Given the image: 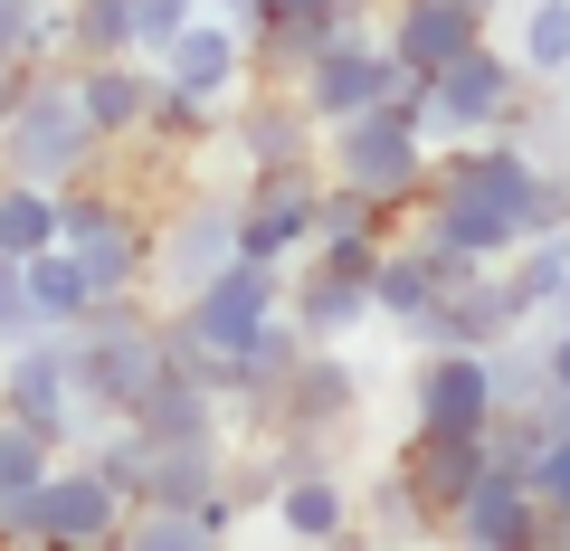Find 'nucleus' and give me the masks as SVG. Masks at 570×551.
Here are the masks:
<instances>
[{"label": "nucleus", "mask_w": 570, "mask_h": 551, "mask_svg": "<svg viewBox=\"0 0 570 551\" xmlns=\"http://www.w3.org/2000/svg\"><path fill=\"white\" fill-rule=\"evenodd\" d=\"M48 456H67V447H48V437H39V429H20V419H0V504L39 485Z\"/></svg>", "instance_id": "obj_29"}, {"label": "nucleus", "mask_w": 570, "mask_h": 551, "mask_svg": "<svg viewBox=\"0 0 570 551\" xmlns=\"http://www.w3.org/2000/svg\"><path fill=\"white\" fill-rule=\"evenodd\" d=\"M448 532L466 551H542L551 542V513H542V494H532V475L523 466H494V447H485V466H475V485L456 494Z\"/></svg>", "instance_id": "obj_13"}, {"label": "nucleus", "mask_w": 570, "mask_h": 551, "mask_svg": "<svg viewBox=\"0 0 570 551\" xmlns=\"http://www.w3.org/2000/svg\"><path fill=\"white\" fill-rule=\"evenodd\" d=\"M67 58H142L134 48V0H58Z\"/></svg>", "instance_id": "obj_25"}, {"label": "nucleus", "mask_w": 570, "mask_h": 551, "mask_svg": "<svg viewBox=\"0 0 570 551\" xmlns=\"http://www.w3.org/2000/svg\"><path fill=\"white\" fill-rule=\"evenodd\" d=\"M219 124H228V96H190V86H153V115H142V134L134 144H153V152H171V163H200L209 144H219Z\"/></svg>", "instance_id": "obj_22"}, {"label": "nucleus", "mask_w": 570, "mask_h": 551, "mask_svg": "<svg viewBox=\"0 0 570 551\" xmlns=\"http://www.w3.org/2000/svg\"><path fill=\"white\" fill-rule=\"evenodd\" d=\"M532 494H542V513H551L542 551H570V437H542V447H532Z\"/></svg>", "instance_id": "obj_28"}, {"label": "nucleus", "mask_w": 570, "mask_h": 551, "mask_svg": "<svg viewBox=\"0 0 570 551\" xmlns=\"http://www.w3.org/2000/svg\"><path fill=\"white\" fill-rule=\"evenodd\" d=\"M561 96H570V67H561Z\"/></svg>", "instance_id": "obj_37"}, {"label": "nucleus", "mask_w": 570, "mask_h": 551, "mask_svg": "<svg viewBox=\"0 0 570 551\" xmlns=\"http://www.w3.org/2000/svg\"><path fill=\"white\" fill-rule=\"evenodd\" d=\"M428 86V134L438 144H475V134H504V105L523 96V58H513L504 39H475V48H456L438 77H419Z\"/></svg>", "instance_id": "obj_8"}, {"label": "nucleus", "mask_w": 570, "mask_h": 551, "mask_svg": "<svg viewBox=\"0 0 570 551\" xmlns=\"http://www.w3.org/2000/svg\"><path fill=\"white\" fill-rule=\"evenodd\" d=\"M238 257V190H181V200L153 219V295H190L200 276Z\"/></svg>", "instance_id": "obj_9"}, {"label": "nucleus", "mask_w": 570, "mask_h": 551, "mask_svg": "<svg viewBox=\"0 0 570 551\" xmlns=\"http://www.w3.org/2000/svg\"><path fill=\"white\" fill-rule=\"evenodd\" d=\"M542 381L570 390V324H542Z\"/></svg>", "instance_id": "obj_32"}, {"label": "nucleus", "mask_w": 570, "mask_h": 551, "mask_svg": "<svg viewBox=\"0 0 570 551\" xmlns=\"http://www.w3.org/2000/svg\"><path fill=\"white\" fill-rule=\"evenodd\" d=\"M238 429L276 437V447H295V456H333L352 429H362V371L343 362V343H305V362L285 371Z\"/></svg>", "instance_id": "obj_6"}, {"label": "nucleus", "mask_w": 570, "mask_h": 551, "mask_svg": "<svg viewBox=\"0 0 570 551\" xmlns=\"http://www.w3.org/2000/svg\"><path fill=\"white\" fill-rule=\"evenodd\" d=\"M400 77H409V67L381 48V29L352 20V29H333V39L305 58V77H295V105H305L314 124H343V115H362V105H381Z\"/></svg>", "instance_id": "obj_11"}, {"label": "nucleus", "mask_w": 570, "mask_h": 551, "mask_svg": "<svg viewBox=\"0 0 570 551\" xmlns=\"http://www.w3.org/2000/svg\"><path fill=\"white\" fill-rule=\"evenodd\" d=\"M200 10H219L228 29H247V20H257V0H200Z\"/></svg>", "instance_id": "obj_34"}, {"label": "nucleus", "mask_w": 570, "mask_h": 551, "mask_svg": "<svg viewBox=\"0 0 570 551\" xmlns=\"http://www.w3.org/2000/svg\"><path fill=\"white\" fill-rule=\"evenodd\" d=\"M285 314L305 324V343H352L371 324V276L314 247L305 266H285Z\"/></svg>", "instance_id": "obj_16"}, {"label": "nucleus", "mask_w": 570, "mask_h": 551, "mask_svg": "<svg viewBox=\"0 0 570 551\" xmlns=\"http://www.w3.org/2000/svg\"><path fill=\"white\" fill-rule=\"evenodd\" d=\"M29 333H48V324H39V305H29L20 257H0V352H10V343H29Z\"/></svg>", "instance_id": "obj_30"}, {"label": "nucleus", "mask_w": 570, "mask_h": 551, "mask_svg": "<svg viewBox=\"0 0 570 551\" xmlns=\"http://www.w3.org/2000/svg\"><path fill=\"white\" fill-rule=\"evenodd\" d=\"M0 419L39 429L48 447H77L96 419L77 409V381H67V333H29V343L0 352Z\"/></svg>", "instance_id": "obj_10"}, {"label": "nucleus", "mask_w": 570, "mask_h": 551, "mask_svg": "<svg viewBox=\"0 0 570 551\" xmlns=\"http://www.w3.org/2000/svg\"><path fill=\"white\" fill-rule=\"evenodd\" d=\"M153 67H163L171 86H190V96H238V86H247V39L219 20V10H190Z\"/></svg>", "instance_id": "obj_20"}, {"label": "nucleus", "mask_w": 570, "mask_h": 551, "mask_svg": "<svg viewBox=\"0 0 570 551\" xmlns=\"http://www.w3.org/2000/svg\"><path fill=\"white\" fill-rule=\"evenodd\" d=\"M20 77H29L20 58H0V124H10V96H20Z\"/></svg>", "instance_id": "obj_33"}, {"label": "nucleus", "mask_w": 570, "mask_h": 551, "mask_svg": "<svg viewBox=\"0 0 570 551\" xmlns=\"http://www.w3.org/2000/svg\"><path fill=\"white\" fill-rule=\"evenodd\" d=\"M96 124H86V105H77V77H67V58H39L20 77V96H10V124H0V171L10 181H48V190H67V181H86L96 171Z\"/></svg>", "instance_id": "obj_4"}, {"label": "nucleus", "mask_w": 570, "mask_h": 551, "mask_svg": "<svg viewBox=\"0 0 570 551\" xmlns=\"http://www.w3.org/2000/svg\"><path fill=\"white\" fill-rule=\"evenodd\" d=\"M551 171H561V190H570V163H551Z\"/></svg>", "instance_id": "obj_36"}, {"label": "nucleus", "mask_w": 570, "mask_h": 551, "mask_svg": "<svg viewBox=\"0 0 570 551\" xmlns=\"http://www.w3.org/2000/svg\"><path fill=\"white\" fill-rule=\"evenodd\" d=\"M485 447H494V429H409V447L390 456V466L409 475V494L428 504V523L448 532V513H456V494L475 485V466H485Z\"/></svg>", "instance_id": "obj_17"}, {"label": "nucleus", "mask_w": 570, "mask_h": 551, "mask_svg": "<svg viewBox=\"0 0 570 551\" xmlns=\"http://www.w3.org/2000/svg\"><path fill=\"white\" fill-rule=\"evenodd\" d=\"M314 200H324V163H276L238 181V257L285 266L295 247H314Z\"/></svg>", "instance_id": "obj_12"}, {"label": "nucleus", "mask_w": 570, "mask_h": 551, "mask_svg": "<svg viewBox=\"0 0 570 551\" xmlns=\"http://www.w3.org/2000/svg\"><path fill=\"white\" fill-rule=\"evenodd\" d=\"M124 429H134L142 447H200V437H228V400L200 390L190 371H163V381L124 409Z\"/></svg>", "instance_id": "obj_19"}, {"label": "nucleus", "mask_w": 570, "mask_h": 551, "mask_svg": "<svg viewBox=\"0 0 570 551\" xmlns=\"http://www.w3.org/2000/svg\"><path fill=\"white\" fill-rule=\"evenodd\" d=\"M124 494L105 485L86 456H48V475L29 494H10L0 504V542H48V551H105L124 542Z\"/></svg>", "instance_id": "obj_7"}, {"label": "nucleus", "mask_w": 570, "mask_h": 551, "mask_svg": "<svg viewBox=\"0 0 570 551\" xmlns=\"http://www.w3.org/2000/svg\"><path fill=\"white\" fill-rule=\"evenodd\" d=\"M266 504H276V532H295V542H343L352 532V475L324 456V466H295Z\"/></svg>", "instance_id": "obj_21"}, {"label": "nucleus", "mask_w": 570, "mask_h": 551, "mask_svg": "<svg viewBox=\"0 0 570 551\" xmlns=\"http://www.w3.org/2000/svg\"><path fill=\"white\" fill-rule=\"evenodd\" d=\"M190 10H200V0H134V48H142V58H163L171 29H181Z\"/></svg>", "instance_id": "obj_31"}, {"label": "nucleus", "mask_w": 570, "mask_h": 551, "mask_svg": "<svg viewBox=\"0 0 570 551\" xmlns=\"http://www.w3.org/2000/svg\"><path fill=\"white\" fill-rule=\"evenodd\" d=\"M409 429H494V371L475 343H428L409 371Z\"/></svg>", "instance_id": "obj_14"}, {"label": "nucleus", "mask_w": 570, "mask_h": 551, "mask_svg": "<svg viewBox=\"0 0 570 551\" xmlns=\"http://www.w3.org/2000/svg\"><path fill=\"white\" fill-rule=\"evenodd\" d=\"M67 77H77V105H86V124H96V144H134L142 115H153L163 67L153 58H67Z\"/></svg>", "instance_id": "obj_18"}, {"label": "nucleus", "mask_w": 570, "mask_h": 551, "mask_svg": "<svg viewBox=\"0 0 570 551\" xmlns=\"http://www.w3.org/2000/svg\"><path fill=\"white\" fill-rule=\"evenodd\" d=\"M419 238L456 247L475 266H504L532 228H570V190L551 163H532L513 134H475V144H438L419 181Z\"/></svg>", "instance_id": "obj_1"}, {"label": "nucleus", "mask_w": 570, "mask_h": 551, "mask_svg": "<svg viewBox=\"0 0 570 551\" xmlns=\"http://www.w3.org/2000/svg\"><path fill=\"white\" fill-rule=\"evenodd\" d=\"M352 523L390 532V542H419V532H438V523H428V504L409 494V475H400V466H381L362 494H352Z\"/></svg>", "instance_id": "obj_27"}, {"label": "nucleus", "mask_w": 570, "mask_h": 551, "mask_svg": "<svg viewBox=\"0 0 570 551\" xmlns=\"http://www.w3.org/2000/svg\"><path fill=\"white\" fill-rule=\"evenodd\" d=\"M513 58H523V77L561 86V67H570V0H523V10H513Z\"/></svg>", "instance_id": "obj_26"}, {"label": "nucleus", "mask_w": 570, "mask_h": 551, "mask_svg": "<svg viewBox=\"0 0 570 551\" xmlns=\"http://www.w3.org/2000/svg\"><path fill=\"white\" fill-rule=\"evenodd\" d=\"M428 152H438V134H428V86L419 77H400L381 105H362V115L324 124V171L352 181V190H371V200H400V209H419Z\"/></svg>", "instance_id": "obj_3"}, {"label": "nucleus", "mask_w": 570, "mask_h": 551, "mask_svg": "<svg viewBox=\"0 0 570 551\" xmlns=\"http://www.w3.org/2000/svg\"><path fill=\"white\" fill-rule=\"evenodd\" d=\"M163 371H171V352H163V295H96V305L67 324V381H77L86 419H124Z\"/></svg>", "instance_id": "obj_2"}, {"label": "nucleus", "mask_w": 570, "mask_h": 551, "mask_svg": "<svg viewBox=\"0 0 570 551\" xmlns=\"http://www.w3.org/2000/svg\"><path fill=\"white\" fill-rule=\"evenodd\" d=\"M551 324H570V266H561V295H551Z\"/></svg>", "instance_id": "obj_35"}, {"label": "nucleus", "mask_w": 570, "mask_h": 551, "mask_svg": "<svg viewBox=\"0 0 570 551\" xmlns=\"http://www.w3.org/2000/svg\"><path fill=\"white\" fill-rule=\"evenodd\" d=\"M228 144H238V171H276V163H324V124L295 105V86H257V96L228 105L219 124Z\"/></svg>", "instance_id": "obj_15"}, {"label": "nucleus", "mask_w": 570, "mask_h": 551, "mask_svg": "<svg viewBox=\"0 0 570 551\" xmlns=\"http://www.w3.org/2000/svg\"><path fill=\"white\" fill-rule=\"evenodd\" d=\"M58 219H67V200L48 181H10L0 171V257H39L58 238Z\"/></svg>", "instance_id": "obj_24"}, {"label": "nucleus", "mask_w": 570, "mask_h": 551, "mask_svg": "<svg viewBox=\"0 0 570 551\" xmlns=\"http://www.w3.org/2000/svg\"><path fill=\"white\" fill-rule=\"evenodd\" d=\"M67 200V219H58V238L77 247V266L96 276V295H153V219L163 209L142 200V190H124V171H86V181H67L58 190Z\"/></svg>", "instance_id": "obj_5"}, {"label": "nucleus", "mask_w": 570, "mask_h": 551, "mask_svg": "<svg viewBox=\"0 0 570 551\" xmlns=\"http://www.w3.org/2000/svg\"><path fill=\"white\" fill-rule=\"evenodd\" d=\"M20 276H29V305H39L48 333H67L86 305H96V276L77 266V247H67V238H48L39 257H20Z\"/></svg>", "instance_id": "obj_23"}]
</instances>
